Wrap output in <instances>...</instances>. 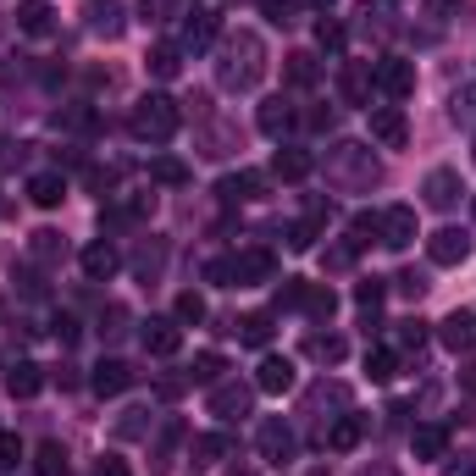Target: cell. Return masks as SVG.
Listing matches in <instances>:
<instances>
[{"label": "cell", "instance_id": "6da1fadb", "mask_svg": "<svg viewBox=\"0 0 476 476\" xmlns=\"http://www.w3.org/2000/svg\"><path fill=\"white\" fill-rule=\"evenodd\" d=\"M177 122H183V111L167 95H145L139 106H133V116H127V127H133V139H139V145H167L177 133Z\"/></svg>", "mask_w": 476, "mask_h": 476}, {"label": "cell", "instance_id": "7a4b0ae2", "mask_svg": "<svg viewBox=\"0 0 476 476\" xmlns=\"http://www.w3.org/2000/svg\"><path fill=\"white\" fill-rule=\"evenodd\" d=\"M260 73H266V61H260V39H255V34L228 39V50H222V84H228V89H255Z\"/></svg>", "mask_w": 476, "mask_h": 476}, {"label": "cell", "instance_id": "3957f363", "mask_svg": "<svg viewBox=\"0 0 476 476\" xmlns=\"http://www.w3.org/2000/svg\"><path fill=\"white\" fill-rule=\"evenodd\" d=\"M371 89H382L388 100H404V95L416 89V66H410V61H399V56L371 61Z\"/></svg>", "mask_w": 476, "mask_h": 476}, {"label": "cell", "instance_id": "277c9868", "mask_svg": "<svg viewBox=\"0 0 476 476\" xmlns=\"http://www.w3.org/2000/svg\"><path fill=\"white\" fill-rule=\"evenodd\" d=\"M371 139L382 150H404V145H410V122H404L399 106H371Z\"/></svg>", "mask_w": 476, "mask_h": 476}, {"label": "cell", "instance_id": "5b68a950", "mask_svg": "<svg viewBox=\"0 0 476 476\" xmlns=\"http://www.w3.org/2000/svg\"><path fill=\"white\" fill-rule=\"evenodd\" d=\"M410 238H416V211H410V206H388V211L377 217V244L404 249Z\"/></svg>", "mask_w": 476, "mask_h": 476}, {"label": "cell", "instance_id": "8992f818", "mask_svg": "<svg viewBox=\"0 0 476 476\" xmlns=\"http://www.w3.org/2000/svg\"><path fill=\"white\" fill-rule=\"evenodd\" d=\"M249 399H255V388H244V382H217V388H211V416L238 421V416H249Z\"/></svg>", "mask_w": 476, "mask_h": 476}, {"label": "cell", "instance_id": "52a82bcc", "mask_svg": "<svg viewBox=\"0 0 476 476\" xmlns=\"http://www.w3.org/2000/svg\"><path fill=\"white\" fill-rule=\"evenodd\" d=\"M438 338H443V349H454V355H471V349H476V316H471V310H454V316H443V321H438Z\"/></svg>", "mask_w": 476, "mask_h": 476}, {"label": "cell", "instance_id": "ba28073f", "mask_svg": "<svg viewBox=\"0 0 476 476\" xmlns=\"http://www.w3.org/2000/svg\"><path fill=\"white\" fill-rule=\"evenodd\" d=\"M427 255H432V266H460V260L471 255V238H465L460 228H438V233L427 238Z\"/></svg>", "mask_w": 476, "mask_h": 476}, {"label": "cell", "instance_id": "9c48e42d", "mask_svg": "<svg viewBox=\"0 0 476 476\" xmlns=\"http://www.w3.org/2000/svg\"><path fill=\"white\" fill-rule=\"evenodd\" d=\"M145 349H150V355H161V360L183 349V327H177V316H172V321H167V316L145 321Z\"/></svg>", "mask_w": 476, "mask_h": 476}, {"label": "cell", "instance_id": "30bf717a", "mask_svg": "<svg viewBox=\"0 0 476 476\" xmlns=\"http://www.w3.org/2000/svg\"><path fill=\"white\" fill-rule=\"evenodd\" d=\"M271 271H278V260H271L266 249H244V255H233V289H244V283H266Z\"/></svg>", "mask_w": 476, "mask_h": 476}, {"label": "cell", "instance_id": "8fae6325", "mask_svg": "<svg viewBox=\"0 0 476 476\" xmlns=\"http://www.w3.org/2000/svg\"><path fill=\"white\" fill-rule=\"evenodd\" d=\"M255 388L260 393H289L294 388V360L289 355H266L260 371H255Z\"/></svg>", "mask_w": 476, "mask_h": 476}, {"label": "cell", "instance_id": "7c38bea8", "mask_svg": "<svg viewBox=\"0 0 476 476\" xmlns=\"http://www.w3.org/2000/svg\"><path fill=\"white\" fill-rule=\"evenodd\" d=\"M89 382H95V393H100V399H116V393H127V388H133V366H127V360H100Z\"/></svg>", "mask_w": 476, "mask_h": 476}, {"label": "cell", "instance_id": "4fadbf2b", "mask_svg": "<svg viewBox=\"0 0 476 476\" xmlns=\"http://www.w3.org/2000/svg\"><path fill=\"white\" fill-rule=\"evenodd\" d=\"M460 194H465V188H460V172H449V167L427 172V206H432V211H454Z\"/></svg>", "mask_w": 476, "mask_h": 476}, {"label": "cell", "instance_id": "5bb4252c", "mask_svg": "<svg viewBox=\"0 0 476 476\" xmlns=\"http://www.w3.org/2000/svg\"><path fill=\"white\" fill-rule=\"evenodd\" d=\"M338 89H344L349 106H366V100H371V61H344V73H338Z\"/></svg>", "mask_w": 476, "mask_h": 476}, {"label": "cell", "instance_id": "9a60e30c", "mask_svg": "<svg viewBox=\"0 0 476 476\" xmlns=\"http://www.w3.org/2000/svg\"><path fill=\"white\" fill-rule=\"evenodd\" d=\"M217 12H188V23H183V39H177V50H206L211 39H217Z\"/></svg>", "mask_w": 476, "mask_h": 476}, {"label": "cell", "instance_id": "2e32d148", "mask_svg": "<svg viewBox=\"0 0 476 476\" xmlns=\"http://www.w3.org/2000/svg\"><path fill=\"white\" fill-rule=\"evenodd\" d=\"M28 199L39 211H56L61 199H66V183H61V172H39V177H28Z\"/></svg>", "mask_w": 476, "mask_h": 476}, {"label": "cell", "instance_id": "e0dca14e", "mask_svg": "<svg viewBox=\"0 0 476 476\" xmlns=\"http://www.w3.org/2000/svg\"><path fill=\"white\" fill-rule=\"evenodd\" d=\"M310 156L305 150H294V145H283L278 156H271V177H283V183H299V177H310Z\"/></svg>", "mask_w": 476, "mask_h": 476}, {"label": "cell", "instance_id": "ac0fdd59", "mask_svg": "<svg viewBox=\"0 0 476 476\" xmlns=\"http://www.w3.org/2000/svg\"><path fill=\"white\" fill-rule=\"evenodd\" d=\"M228 206H238V199H260L266 194V177L260 172H233V177H222V188H217Z\"/></svg>", "mask_w": 476, "mask_h": 476}, {"label": "cell", "instance_id": "d6986e66", "mask_svg": "<svg viewBox=\"0 0 476 476\" xmlns=\"http://www.w3.org/2000/svg\"><path fill=\"white\" fill-rule=\"evenodd\" d=\"M360 438H366V416H338L332 432H327V449H332V454H349Z\"/></svg>", "mask_w": 476, "mask_h": 476}, {"label": "cell", "instance_id": "ffe728a7", "mask_svg": "<svg viewBox=\"0 0 476 476\" xmlns=\"http://www.w3.org/2000/svg\"><path fill=\"white\" fill-rule=\"evenodd\" d=\"M39 388H45V371H39L34 360H17V366L6 371V393H12V399H34Z\"/></svg>", "mask_w": 476, "mask_h": 476}, {"label": "cell", "instance_id": "44dd1931", "mask_svg": "<svg viewBox=\"0 0 476 476\" xmlns=\"http://www.w3.org/2000/svg\"><path fill=\"white\" fill-rule=\"evenodd\" d=\"M116 266H122V255H116V249H111L106 238L84 249V271H89V278H95V283H106V278H116Z\"/></svg>", "mask_w": 476, "mask_h": 476}, {"label": "cell", "instance_id": "7402d4cb", "mask_svg": "<svg viewBox=\"0 0 476 476\" xmlns=\"http://www.w3.org/2000/svg\"><path fill=\"white\" fill-rule=\"evenodd\" d=\"M260 454H266V460H278V465H283V460L294 454V432H289L283 421H266V427H260Z\"/></svg>", "mask_w": 476, "mask_h": 476}, {"label": "cell", "instance_id": "603a6c76", "mask_svg": "<svg viewBox=\"0 0 476 476\" xmlns=\"http://www.w3.org/2000/svg\"><path fill=\"white\" fill-rule=\"evenodd\" d=\"M410 454L416 460H443L449 454V432L443 427H416L410 432Z\"/></svg>", "mask_w": 476, "mask_h": 476}, {"label": "cell", "instance_id": "cb8c5ba5", "mask_svg": "<svg viewBox=\"0 0 476 476\" xmlns=\"http://www.w3.org/2000/svg\"><path fill=\"white\" fill-rule=\"evenodd\" d=\"M289 127H294V106H289V100H266V106H260V133L283 139Z\"/></svg>", "mask_w": 476, "mask_h": 476}, {"label": "cell", "instance_id": "d4e9b609", "mask_svg": "<svg viewBox=\"0 0 476 476\" xmlns=\"http://www.w3.org/2000/svg\"><path fill=\"white\" fill-rule=\"evenodd\" d=\"M233 332L244 338V344H255V349H266V344H271V316H266V310H249L244 321H233Z\"/></svg>", "mask_w": 476, "mask_h": 476}, {"label": "cell", "instance_id": "484cf974", "mask_svg": "<svg viewBox=\"0 0 476 476\" xmlns=\"http://www.w3.org/2000/svg\"><path fill=\"white\" fill-rule=\"evenodd\" d=\"M305 355L338 366V360H344V338H332V332H310V338H305Z\"/></svg>", "mask_w": 476, "mask_h": 476}, {"label": "cell", "instance_id": "4316f807", "mask_svg": "<svg viewBox=\"0 0 476 476\" xmlns=\"http://www.w3.org/2000/svg\"><path fill=\"white\" fill-rule=\"evenodd\" d=\"M150 177H156L161 188H183V183H188V167H183L177 156H156V161H150Z\"/></svg>", "mask_w": 476, "mask_h": 476}, {"label": "cell", "instance_id": "83f0119b", "mask_svg": "<svg viewBox=\"0 0 476 476\" xmlns=\"http://www.w3.org/2000/svg\"><path fill=\"white\" fill-rule=\"evenodd\" d=\"M145 66H150L156 78H177V66H183V50H177V45H156V50L145 56Z\"/></svg>", "mask_w": 476, "mask_h": 476}, {"label": "cell", "instance_id": "f1b7e54d", "mask_svg": "<svg viewBox=\"0 0 476 476\" xmlns=\"http://www.w3.org/2000/svg\"><path fill=\"white\" fill-rule=\"evenodd\" d=\"M222 371H228V360L206 349V355H194V366H188V382H206V388H217V382H222Z\"/></svg>", "mask_w": 476, "mask_h": 476}, {"label": "cell", "instance_id": "f546056e", "mask_svg": "<svg viewBox=\"0 0 476 476\" xmlns=\"http://www.w3.org/2000/svg\"><path fill=\"white\" fill-rule=\"evenodd\" d=\"M316 78H321V66H316V56H310V50H294V56H289V84L310 89Z\"/></svg>", "mask_w": 476, "mask_h": 476}, {"label": "cell", "instance_id": "4dcf8cb0", "mask_svg": "<svg viewBox=\"0 0 476 476\" xmlns=\"http://www.w3.org/2000/svg\"><path fill=\"white\" fill-rule=\"evenodd\" d=\"M316 45H321V50H332V56H344L349 28H344V23H332V17H321V23H316Z\"/></svg>", "mask_w": 476, "mask_h": 476}, {"label": "cell", "instance_id": "1f68e13d", "mask_svg": "<svg viewBox=\"0 0 476 476\" xmlns=\"http://www.w3.org/2000/svg\"><path fill=\"white\" fill-rule=\"evenodd\" d=\"M34 471H39V476H66V449H61V443H39Z\"/></svg>", "mask_w": 476, "mask_h": 476}, {"label": "cell", "instance_id": "d6a6232c", "mask_svg": "<svg viewBox=\"0 0 476 476\" xmlns=\"http://www.w3.org/2000/svg\"><path fill=\"white\" fill-rule=\"evenodd\" d=\"M393 371H399V355L393 349H371L366 355V377L371 382H393Z\"/></svg>", "mask_w": 476, "mask_h": 476}, {"label": "cell", "instance_id": "836d02e7", "mask_svg": "<svg viewBox=\"0 0 476 476\" xmlns=\"http://www.w3.org/2000/svg\"><path fill=\"white\" fill-rule=\"evenodd\" d=\"M228 454V438H217V432H206V438H194V465H217Z\"/></svg>", "mask_w": 476, "mask_h": 476}, {"label": "cell", "instance_id": "e575fe53", "mask_svg": "<svg viewBox=\"0 0 476 476\" xmlns=\"http://www.w3.org/2000/svg\"><path fill=\"white\" fill-rule=\"evenodd\" d=\"M17 23H23V34H45L50 28V6L45 0H28V6L17 12Z\"/></svg>", "mask_w": 476, "mask_h": 476}, {"label": "cell", "instance_id": "d590c367", "mask_svg": "<svg viewBox=\"0 0 476 476\" xmlns=\"http://www.w3.org/2000/svg\"><path fill=\"white\" fill-rule=\"evenodd\" d=\"M371 238H377V217H371V211H360V217L349 222V244H355V249H366Z\"/></svg>", "mask_w": 476, "mask_h": 476}, {"label": "cell", "instance_id": "8d00e7d4", "mask_svg": "<svg viewBox=\"0 0 476 476\" xmlns=\"http://www.w3.org/2000/svg\"><path fill=\"white\" fill-rule=\"evenodd\" d=\"M172 316H177V321H206V299H199V294H177Z\"/></svg>", "mask_w": 476, "mask_h": 476}, {"label": "cell", "instance_id": "74e56055", "mask_svg": "<svg viewBox=\"0 0 476 476\" xmlns=\"http://www.w3.org/2000/svg\"><path fill=\"white\" fill-rule=\"evenodd\" d=\"M305 305H310V316H332L338 310V294L332 289H305Z\"/></svg>", "mask_w": 476, "mask_h": 476}, {"label": "cell", "instance_id": "f35d334b", "mask_svg": "<svg viewBox=\"0 0 476 476\" xmlns=\"http://www.w3.org/2000/svg\"><path fill=\"white\" fill-rule=\"evenodd\" d=\"M260 12H266V23L289 28V23H294V0H260Z\"/></svg>", "mask_w": 476, "mask_h": 476}, {"label": "cell", "instance_id": "ab89813d", "mask_svg": "<svg viewBox=\"0 0 476 476\" xmlns=\"http://www.w3.org/2000/svg\"><path fill=\"white\" fill-rule=\"evenodd\" d=\"M23 460V438L17 432H0V471H12Z\"/></svg>", "mask_w": 476, "mask_h": 476}, {"label": "cell", "instance_id": "60d3db41", "mask_svg": "<svg viewBox=\"0 0 476 476\" xmlns=\"http://www.w3.org/2000/svg\"><path fill=\"white\" fill-rule=\"evenodd\" d=\"M382 294H388V289H382V283H377V278H366V283H360V289H355V299H360V310H366V316H371V310H377V305H382Z\"/></svg>", "mask_w": 476, "mask_h": 476}, {"label": "cell", "instance_id": "b9f144b4", "mask_svg": "<svg viewBox=\"0 0 476 476\" xmlns=\"http://www.w3.org/2000/svg\"><path fill=\"white\" fill-rule=\"evenodd\" d=\"M393 289H399L404 299H421V294H427V278H416V271H399V278H393Z\"/></svg>", "mask_w": 476, "mask_h": 476}, {"label": "cell", "instance_id": "7bdbcfd3", "mask_svg": "<svg viewBox=\"0 0 476 476\" xmlns=\"http://www.w3.org/2000/svg\"><path fill=\"white\" fill-rule=\"evenodd\" d=\"M399 344H404V349H421V344H427V321H404V327H399Z\"/></svg>", "mask_w": 476, "mask_h": 476}, {"label": "cell", "instance_id": "ee69618b", "mask_svg": "<svg viewBox=\"0 0 476 476\" xmlns=\"http://www.w3.org/2000/svg\"><path fill=\"white\" fill-rule=\"evenodd\" d=\"M66 244H61V233H34V255L39 260H50V255H61Z\"/></svg>", "mask_w": 476, "mask_h": 476}, {"label": "cell", "instance_id": "f6af8a7d", "mask_svg": "<svg viewBox=\"0 0 476 476\" xmlns=\"http://www.w3.org/2000/svg\"><path fill=\"white\" fill-rule=\"evenodd\" d=\"M471 116H476V84L454 95V122H471Z\"/></svg>", "mask_w": 476, "mask_h": 476}, {"label": "cell", "instance_id": "bcb514c9", "mask_svg": "<svg viewBox=\"0 0 476 476\" xmlns=\"http://www.w3.org/2000/svg\"><path fill=\"white\" fill-rule=\"evenodd\" d=\"M95 476H127V460H116V454H106V460L95 465Z\"/></svg>", "mask_w": 476, "mask_h": 476}, {"label": "cell", "instance_id": "7dc6e473", "mask_svg": "<svg viewBox=\"0 0 476 476\" xmlns=\"http://www.w3.org/2000/svg\"><path fill=\"white\" fill-rule=\"evenodd\" d=\"M56 338H61V344H73V338H78V321H73V316H56Z\"/></svg>", "mask_w": 476, "mask_h": 476}, {"label": "cell", "instance_id": "c3c4849f", "mask_svg": "<svg viewBox=\"0 0 476 476\" xmlns=\"http://www.w3.org/2000/svg\"><path fill=\"white\" fill-rule=\"evenodd\" d=\"M449 476H476V465H449Z\"/></svg>", "mask_w": 476, "mask_h": 476}, {"label": "cell", "instance_id": "681fc988", "mask_svg": "<svg viewBox=\"0 0 476 476\" xmlns=\"http://www.w3.org/2000/svg\"><path fill=\"white\" fill-rule=\"evenodd\" d=\"M465 388H471V393H476V360H471V366H465Z\"/></svg>", "mask_w": 476, "mask_h": 476}, {"label": "cell", "instance_id": "f907efd6", "mask_svg": "<svg viewBox=\"0 0 476 476\" xmlns=\"http://www.w3.org/2000/svg\"><path fill=\"white\" fill-rule=\"evenodd\" d=\"M305 6H316V12H327V6H332V0H305Z\"/></svg>", "mask_w": 476, "mask_h": 476}, {"label": "cell", "instance_id": "816d5d0a", "mask_svg": "<svg viewBox=\"0 0 476 476\" xmlns=\"http://www.w3.org/2000/svg\"><path fill=\"white\" fill-rule=\"evenodd\" d=\"M471 217H476V194H471Z\"/></svg>", "mask_w": 476, "mask_h": 476}, {"label": "cell", "instance_id": "f5cc1de1", "mask_svg": "<svg viewBox=\"0 0 476 476\" xmlns=\"http://www.w3.org/2000/svg\"><path fill=\"white\" fill-rule=\"evenodd\" d=\"M228 476H249V471H228Z\"/></svg>", "mask_w": 476, "mask_h": 476}]
</instances>
